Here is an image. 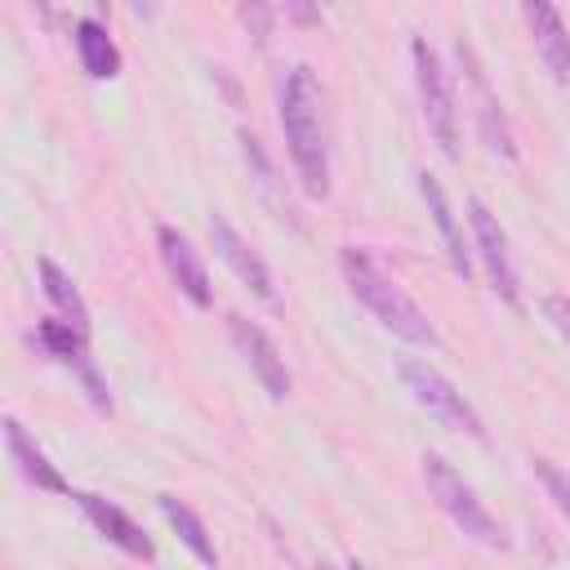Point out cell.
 Masks as SVG:
<instances>
[{"label":"cell","mask_w":570,"mask_h":570,"mask_svg":"<svg viewBox=\"0 0 570 570\" xmlns=\"http://www.w3.org/2000/svg\"><path fill=\"white\" fill-rule=\"evenodd\" d=\"M321 80L307 62H294L281 76L276 107H281V129L285 147L298 174V187L307 196H330V142H325V111H321Z\"/></svg>","instance_id":"obj_1"},{"label":"cell","mask_w":570,"mask_h":570,"mask_svg":"<svg viewBox=\"0 0 570 570\" xmlns=\"http://www.w3.org/2000/svg\"><path fill=\"white\" fill-rule=\"evenodd\" d=\"M338 272H343L347 289L365 303V312H370L383 330H392V334L405 338V343L436 347V325L428 321V312H423L361 245H343V249H338Z\"/></svg>","instance_id":"obj_2"},{"label":"cell","mask_w":570,"mask_h":570,"mask_svg":"<svg viewBox=\"0 0 570 570\" xmlns=\"http://www.w3.org/2000/svg\"><path fill=\"white\" fill-rule=\"evenodd\" d=\"M419 463H423V485H428V494L436 499V508H441L468 539H476V543H485V548H503V543H508V539H503V525L490 517V508L476 499V490H472L441 454H423Z\"/></svg>","instance_id":"obj_3"},{"label":"cell","mask_w":570,"mask_h":570,"mask_svg":"<svg viewBox=\"0 0 570 570\" xmlns=\"http://www.w3.org/2000/svg\"><path fill=\"white\" fill-rule=\"evenodd\" d=\"M410 58H414V85H419V102H423V120L436 138V147L454 160L459 156V102H454V80L441 62V53L414 36L410 40Z\"/></svg>","instance_id":"obj_4"},{"label":"cell","mask_w":570,"mask_h":570,"mask_svg":"<svg viewBox=\"0 0 570 570\" xmlns=\"http://www.w3.org/2000/svg\"><path fill=\"white\" fill-rule=\"evenodd\" d=\"M401 383L410 387V396L436 419V423H445V428H454V432H468V436H485V423H481V414L472 410V401L436 370V365H428V361H401Z\"/></svg>","instance_id":"obj_5"},{"label":"cell","mask_w":570,"mask_h":570,"mask_svg":"<svg viewBox=\"0 0 570 570\" xmlns=\"http://www.w3.org/2000/svg\"><path fill=\"white\" fill-rule=\"evenodd\" d=\"M454 53H459V67H463V80H468V94H472V111H476L481 142H485L494 156L517 160V138H512V125H508L503 102L494 98V89H490V80H485V67H481L476 49H472L468 40H459V45H454Z\"/></svg>","instance_id":"obj_6"},{"label":"cell","mask_w":570,"mask_h":570,"mask_svg":"<svg viewBox=\"0 0 570 570\" xmlns=\"http://www.w3.org/2000/svg\"><path fill=\"white\" fill-rule=\"evenodd\" d=\"M227 334H232L236 352L245 356V365L254 370V379L263 383V392L276 396V401H285L289 387H294V379H289V365H285L281 347L272 343V334L263 325H254L249 316H240V312H227Z\"/></svg>","instance_id":"obj_7"},{"label":"cell","mask_w":570,"mask_h":570,"mask_svg":"<svg viewBox=\"0 0 570 570\" xmlns=\"http://www.w3.org/2000/svg\"><path fill=\"white\" fill-rule=\"evenodd\" d=\"M468 223H472V236H476V254L485 263V276L494 285V294L512 307H521V281H517V263L508 254V232L499 227V218L490 214L485 200H468Z\"/></svg>","instance_id":"obj_8"},{"label":"cell","mask_w":570,"mask_h":570,"mask_svg":"<svg viewBox=\"0 0 570 570\" xmlns=\"http://www.w3.org/2000/svg\"><path fill=\"white\" fill-rule=\"evenodd\" d=\"M156 245H160V263H165L169 281L178 285V294H187V303H196V307H209L214 289H209V272H205L200 249L169 223L156 227Z\"/></svg>","instance_id":"obj_9"},{"label":"cell","mask_w":570,"mask_h":570,"mask_svg":"<svg viewBox=\"0 0 570 570\" xmlns=\"http://www.w3.org/2000/svg\"><path fill=\"white\" fill-rule=\"evenodd\" d=\"M209 236H214L218 258L236 272V281H240V285H249L263 303H272V298H276V289H272V272H267V263L254 254V245H249V240H245V236H240L223 214H214V218H209Z\"/></svg>","instance_id":"obj_10"},{"label":"cell","mask_w":570,"mask_h":570,"mask_svg":"<svg viewBox=\"0 0 570 570\" xmlns=\"http://www.w3.org/2000/svg\"><path fill=\"white\" fill-rule=\"evenodd\" d=\"M521 18H525V27L534 36V49L548 62V71L557 80H570V27H566L561 9L548 4V0H525L521 4Z\"/></svg>","instance_id":"obj_11"},{"label":"cell","mask_w":570,"mask_h":570,"mask_svg":"<svg viewBox=\"0 0 570 570\" xmlns=\"http://www.w3.org/2000/svg\"><path fill=\"white\" fill-rule=\"evenodd\" d=\"M76 503H80V512L120 548V552H129V557H138V561H151L156 557V548H151V539H147V530L125 512V508H116L111 499H102V494H89V490H80L76 494Z\"/></svg>","instance_id":"obj_12"},{"label":"cell","mask_w":570,"mask_h":570,"mask_svg":"<svg viewBox=\"0 0 570 570\" xmlns=\"http://www.w3.org/2000/svg\"><path fill=\"white\" fill-rule=\"evenodd\" d=\"M419 196H423V205H428V214H432V223H436V232H441V245H445V258H450V267H454V276H472V258H468V245H463V232H459V223H454V209H450V196H445V187H441V178L436 174H419Z\"/></svg>","instance_id":"obj_13"},{"label":"cell","mask_w":570,"mask_h":570,"mask_svg":"<svg viewBox=\"0 0 570 570\" xmlns=\"http://www.w3.org/2000/svg\"><path fill=\"white\" fill-rule=\"evenodd\" d=\"M240 151H245L249 178H254L263 205L272 209V218H281V223H298L294 200H289V191H285V183H281V174H276V165H272V156H267V147H263V138L249 134V129H240Z\"/></svg>","instance_id":"obj_14"},{"label":"cell","mask_w":570,"mask_h":570,"mask_svg":"<svg viewBox=\"0 0 570 570\" xmlns=\"http://www.w3.org/2000/svg\"><path fill=\"white\" fill-rule=\"evenodd\" d=\"M4 445H9V459L18 463V472L36 485V490H49V494H67V481L62 472L49 463V454L27 436V428L18 419H4Z\"/></svg>","instance_id":"obj_15"},{"label":"cell","mask_w":570,"mask_h":570,"mask_svg":"<svg viewBox=\"0 0 570 570\" xmlns=\"http://www.w3.org/2000/svg\"><path fill=\"white\" fill-rule=\"evenodd\" d=\"M71 40H76L80 67H85L94 80H111V76L120 71V49H116V40L107 36V27H102L98 18H76Z\"/></svg>","instance_id":"obj_16"},{"label":"cell","mask_w":570,"mask_h":570,"mask_svg":"<svg viewBox=\"0 0 570 570\" xmlns=\"http://www.w3.org/2000/svg\"><path fill=\"white\" fill-rule=\"evenodd\" d=\"M156 503H160L165 521H169V525L178 530L183 548H187V552H191V557H196L200 566H218V548H214V534L205 530V521H200V517H196V512H191L187 503H178L174 494H160Z\"/></svg>","instance_id":"obj_17"},{"label":"cell","mask_w":570,"mask_h":570,"mask_svg":"<svg viewBox=\"0 0 570 570\" xmlns=\"http://www.w3.org/2000/svg\"><path fill=\"white\" fill-rule=\"evenodd\" d=\"M40 285H45V298L58 307V316L89 334V307H85V298H80L76 281H71L53 258H40Z\"/></svg>","instance_id":"obj_18"},{"label":"cell","mask_w":570,"mask_h":570,"mask_svg":"<svg viewBox=\"0 0 570 570\" xmlns=\"http://www.w3.org/2000/svg\"><path fill=\"white\" fill-rule=\"evenodd\" d=\"M36 338L49 347V356H58V361H67V365L89 361V334L76 330L71 321H62V316H45V321L36 325Z\"/></svg>","instance_id":"obj_19"},{"label":"cell","mask_w":570,"mask_h":570,"mask_svg":"<svg viewBox=\"0 0 570 570\" xmlns=\"http://www.w3.org/2000/svg\"><path fill=\"white\" fill-rule=\"evenodd\" d=\"M534 476L543 481V490H548V499L557 503V512L570 521V472H566V468H557L552 459H543V454H539V459H534Z\"/></svg>","instance_id":"obj_20"},{"label":"cell","mask_w":570,"mask_h":570,"mask_svg":"<svg viewBox=\"0 0 570 570\" xmlns=\"http://www.w3.org/2000/svg\"><path fill=\"white\" fill-rule=\"evenodd\" d=\"M543 316H548V325L570 343V294H548V298H543Z\"/></svg>","instance_id":"obj_21"},{"label":"cell","mask_w":570,"mask_h":570,"mask_svg":"<svg viewBox=\"0 0 570 570\" xmlns=\"http://www.w3.org/2000/svg\"><path fill=\"white\" fill-rule=\"evenodd\" d=\"M240 22H245V27H254V36H267L272 9H267V4H240Z\"/></svg>","instance_id":"obj_22"},{"label":"cell","mask_w":570,"mask_h":570,"mask_svg":"<svg viewBox=\"0 0 570 570\" xmlns=\"http://www.w3.org/2000/svg\"><path fill=\"white\" fill-rule=\"evenodd\" d=\"M347 570H365V566H361V561H352V566H347Z\"/></svg>","instance_id":"obj_23"}]
</instances>
